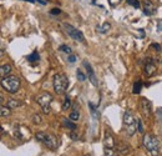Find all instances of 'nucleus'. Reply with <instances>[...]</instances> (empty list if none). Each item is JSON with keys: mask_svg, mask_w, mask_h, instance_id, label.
I'll list each match as a JSON object with an SVG mask.
<instances>
[{"mask_svg": "<svg viewBox=\"0 0 162 156\" xmlns=\"http://www.w3.org/2000/svg\"><path fill=\"white\" fill-rule=\"evenodd\" d=\"M142 144L150 156H158L160 155V141L152 134H145L142 137Z\"/></svg>", "mask_w": 162, "mask_h": 156, "instance_id": "1", "label": "nucleus"}, {"mask_svg": "<svg viewBox=\"0 0 162 156\" xmlns=\"http://www.w3.org/2000/svg\"><path fill=\"white\" fill-rule=\"evenodd\" d=\"M122 124H123V130L126 131V134L128 136H134L135 133L137 131V119L135 117L132 111H130V110L125 111Z\"/></svg>", "mask_w": 162, "mask_h": 156, "instance_id": "2", "label": "nucleus"}, {"mask_svg": "<svg viewBox=\"0 0 162 156\" xmlns=\"http://www.w3.org/2000/svg\"><path fill=\"white\" fill-rule=\"evenodd\" d=\"M0 85H2V87L6 91V92H10V94H15L19 91L20 89V85H21V81L18 76H6L4 79H2V81H0Z\"/></svg>", "mask_w": 162, "mask_h": 156, "instance_id": "3", "label": "nucleus"}, {"mask_svg": "<svg viewBox=\"0 0 162 156\" xmlns=\"http://www.w3.org/2000/svg\"><path fill=\"white\" fill-rule=\"evenodd\" d=\"M35 137H36L40 142H43V144H44L48 149H50V150H56L57 146H59L57 137H56L55 135H52V134H48V133L40 131V133H36V134H35Z\"/></svg>", "mask_w": 162, "mask_h": 156, "instance_id": "4", "label": "nucleus"}, {"mask_svg": "<svg viewBox=\"0 0 162 156\" xmlns=\"http://www.w3.org/2000/svg\"><path fill=\"white\" fill-rule=\"evenodd\" d=\"M52 85H54V90L56 94H65V91L68 90L69 87V80H68V76L62 74V73H59L54 76V80H52Z\"/></svg>", "mask_w": 162, "mask_h": 156, "instance_id": "5", "label": "nucleus"}, {"mask_svg": "<svg viewBox=\"0 0 162 156\" xmlns=\"http://www.w3.org/2000/svg\"><path fill=\"white\" fill-rule=\"evenodd\" d=\"M36 103L41 106L43 112L49 114L50 110H51L50 105H51V103H52V95H51L50 92H46V91H45V92H41L40 95L36 96Z\"/></svg>", "mask_w": 162, "mask_h": 156, "instance_id": "6", "label": "nucleus"}, {"mask_svg": "<svg viewBox=\"0 0 162 156\" xmlns=\"http://www.w3.org/2000/svg\"><path fill=\"white\" fill-rule=\"evenodd\" d=\"M64 29H65V31H66V33L69 34V36L73 38L74 40H76V41H79V43H84V41H85L84 34L81 33L79 29L74 27L73 25H70V24H64Z\"/></svg>", "mask_w": 162, "mask_h": 156, "instance_id": "7", "label": "nucleus"}, {"mask_svg": "<svg viewBox=\"0 0 162 156\" xmlns=\"http://www.w3.org/2000/svg\"><path fill=\"white\" fill-rule=\"evenodd\" d=\"M140 110H141V114L143 115V117L148 119L152 115V104H151V101H148L145 98L141 99V101H140Z\"/></svg>", "mask_w": 162, "mask_h": 156, "instance_id": "8", "label": "nucleus"}, {"mask_svg": "<svg viewBox=\"0 0 162 156\" xmlns=\"http://www.w3.org/2000/svg\"><path fill=\"white\" fill-rule=\"evenodd\" d=\"M82 65H84L85 69H86V73H87V76H89V80L91 81V84H92L93 86H97L99 84H97V79H96V75H95V73H93L92 66L89 64L87 61H84V62H82Z\"/></svg>", "mask_w": 162, "mask_h": 156, "instance_id": "9", "label": "nucleus"}, {"mask_svg": "<svg viewBox=\"0 0 162 156\" xmlns=\"http://www.w3.org/2000/svg\"><path fill=\"white\" fill-rule=\"evenodd\" d=\"M143 13L146 14V15H148V16H151V15H155L156 14V6L152 4V2L151 0H143Z\"/></svg>", "mask_w": 162, "mask_h": 156, "instance_id": "10", "label": "nucleus"}, {"mask_svg": "<svg viewBox=\"0 0 162 156\" xmlns=\"http://www.w3.org/2000/svg\"><path fill=\"white\" fill-rule=\"evenodd\" d=\"M104 147L105 149H114L115 147V139H114V136H112V134L110 131L105 133V136H104Z\"/></svg>", "mask_w": 162, "mask_h": 156, "instance_id": "11", "label": "nucleus"}, {"mask_svg": "<svg viewBox=\"0 0 162 156\" xmlns=\"http://www.w3.org/2000/svg\"><path fill=\"white\" fill-rule=\"evenodd\" d=\"M156 65L153 64V61H152V59H147V61H146V64H145V74L147 75V76H152L155 73H156Z\"/></svg>", "mask_w": 162, "mask_h": 156, "instance_id": "12", "label": "nucleus"}, {"mask_svg": "<svg viewBox=\"0 0 162 156\" xmlns=\"http://www.w3.org/2000/svg\"><path fill=\"white\" fill-rule=\"evenodd\" d=\"M11 70H13V68H11L10 64L2 65V66H0V79H4L6 76H9L10 73H11Z\"/></svg>", "mask_w": 162, "mask_h": 156, "instance_id": "13", "label": "nucleus"}, {"mask_svg": "<svg viewBox=\"0 0 162 156\" xmlns=\"http://www.w3.org/2000/svg\"><path fill=\"white\" fill-rule=\"evenodd\" d=\"M23 105H24V103H23L21 100H19V99H9L6 106H8L10 110H14V109H18V108H20V106H23Z\"/></svg>", "mask_w": 162, "mask_h": 156, "instance_id": "14", "label": "nucleus"}, {"mask_svg": "<svg viewBox=\"0 0 162 156\" xmlns=\"http://www.w3.org/2000/svg\"><path fill=\"white\" fill-rule=\"evenodd\" d=\"M62 125H64L65 128L70 129L71 131H75V130H76V125H75V122L71 121V120H69V119H62Z\"/></svg>", "mask_w": 162, "mask_h": 156, "instance_id": "15", "label": "nucleus"}, {"mask_svg": "<svg viewBox=\"0 0 162 156\" xmlns=\"http://www.w3.org/2000/svg\"><path fill=\"white\" fill-rule=\"evenodd\" d=\"M96 29H97V31H99V33H101V34H106V33H109V30L111 29V25H110L109 23H104L102 25H99Z\"/></svg>", "mask_w": 162, "mask_h": 156, "instance_id": "16", "label": "nucleus"}, {"mask_svg": "<svg viewBox=\"0 0 162 156\" xmlns=\"http://www.w3.org/2000/svg\"><path fill=\"white\" fill-rule=\"evenodd\" d=\"M11 115V110L8 106L0 105V117H8Z\"/></svg>", "mask_w": 162, "mask_h": 156, "instance_id": "17", "label": "nucleus"}, {"mask_svg": "<svg viewBox=\"0 0 162 156\" xmlns=\"http://www.w3.org/2000/svg\"><path fill=\"white\" fill-rule=\"evenodd\" d=\"M117 150H118V152L120 154H122V155H127L128 154V151H130V146L127 145V144H118L117 145Z\"/></svg>", "mask_w": 162, "mask_h": 156, "instance_id": "18", "label": "nucleus"}, {"mask_svg": "<svg viewBox=\"0 0 162 156\" xmlns=\"http://www.w3.org/2000/svg\"><path fill=\"white\" fill-rule=\"evenodd\" d=\"M26 59H27L29 62H38L40 60V55H39L38 51H34V53H31Z\"/></svg>", "mask_w": 162, "mask_h": 156, "instance_id": "19", "label": "nucleus"}, {"mask_svg": "<svg viewBox=\"0 0 162 156\" xmlns=\"http://www.w3.org/2000/svg\"><path fill=\"white\" fill-rule=\"evenodd\" d=\"M69 119H70L71 121L76 122V121H77V120L80 119V112H79V110L74 108V110H73V111L70 112V116H69Z\"/></svg>", "mask_w": 162, "mask_h": 156, "instance_id": "20", "label": "nucleus"}, {"mask_svg": "<svg viewBox=\"0 0 162 156\" xmlns=\"http://www.w3.org/2000/svg\"><path fill=\"white\" fill-rule=\"evenodd\" d=\"M141 89H142V81H141V80H137V81H136V82L134 84V89H132V92H134V94H140Z\"/></svg>", "mask_w": 162, "mask_h": 156, "instance_id": "21", "label": "nucleus"}, {"mask_svg": "<svg viewBox=\"0 0 162 156\" xmlns=\"http://www.w3.org/2000/svg\"><path fill=\"white\" fill-rule=\"evenodd\" d=\"M70 106H71V100H70L69 96H66V98H65V100H64V103H62V110L66 111V110L70 109Z\"/></svg>", "mask_w": 162, "mask_h": 156, "instance_id": "22", "label": "nucleus"}, {"mask_svg": "<svg viewBox=\"0 0 162 156\" xmlns=\"http://www.w3.org/2000/svg\"><path fill=\"white\" fill-rule=\"evenodd\" d=\"M104 156H117V152L114 149H105L104 150Z\"/></svg>", "mask_w": 162, "mask_h": 156, "instance_id": "23", "label": "nucleus"}, {"mask_svg": "<svg viewBox=\"0 0 162 156\" xmlns=\"http://www.w3.org/2000/svg\"><path fill=\"white\" fill-rule=\"evenodd\" d=\"M59 50H60L61 53H66V54H69V55H70V54H71V51H73V50H71V48H70V46H68V45H61V46L59 48Z\"/></svg>", "mask_w": 162, "mask_h": 156, "instance_id": "24", "label": "nucleus"}, {"mask_svg": "<svg viewBox=\"0 0 162 156\" xmlns=\"http://www.w3.org/2000/svg\"><path fill=\"white\" fill-rule=\"evenodd\" d=\"M32 122L36 124V125H40V124H43V117H41L40 115L35 114L34 116H32Z\"/></svg>", "mask_w": 162, "mask_h": 156, "instance_id": "25", "label": "nucleus"}, {"mask_svg": "<svg viewBox=\"0 0 162 156\" xmlns=\"http://www.w3.org/2000/svg\"><path fill=\"white\" fill-rule=\"evenodd\" d=\"M126 3H127L128 5H131V6L136 8V9H139V8H140V3H139V0H126Z\"/></svg>", "mask_w": 162, "mask_h": 156, "instance_id": "26", "label": "nucleus"}, {"mask_svg": "<svg viewBox=\"0 0 162 156\" xmlns=\"http://www.w3.org/2000/svg\"><path fill=\"white\" fill-rule=\"evenodd\" d=\"M76 76H77V79H79L80 81H85V80H86V75H85L81 70H77V71H76Z\"/></svg>", "mask_w": 162, "mask_h": 156, "instance_id": "27", "label": "nucleus"}, {"mask_svg": "<svg viewBox=\"0 0 162 156\" xmlns=\"http://www.w3.org/2000/svg\"><path fill=\"white\" fill-rule=\"evenodd\" d=\"M89 106H90V109H91V114H92V115H93V116H95L96 119H97V117H99V112H97V110H96V108H95V106H93V105H92L91 103L89 104Z\"/></svg>", "mask_w": 162, "mask_h": 156, "instance_id": "28", "label": "nucleus"}, {"mask_svg": "<svg viewBox=\"0 0 162 156\" xmlns=\"http://www.w3.org/2000/svg\"><path fill=\"white\" fill-rule=\"evenodd\" d=\"M121 2H122V0H109V4H110L111 6H117Z\"/></svg>", "mask_w": 162, "mask_h": 156, "instance_id": "29", "label": "nucleus"}, {"mask_svg": "<svg viewBox=\"0 0 162 156\" xmlns=\"http://www.w3.org/2000/svg\"><path fill=\"white\" fill-rule=\"evenodd\" d=\"M137 131L139 133H143V126H142V121L137 120Z\"/></svg>", "mask_w": 162, "mask_h": 156, "instance_id": "30", "label": "nucleus"}, {"mask_svg": "<svg viewBox=\"0 0 162 156\" xmlns=\"http://www.w3.org/2000/svg\"><path fill=\"white\" fill-rule=\"evenodd\" d=\"M60 13H61V10H60L59 8H54V9L50 10V14H52V15H57V14H60Z\"/></svg>", "mask_w": 162, "mask_h": 156, "instance_id": "31", "label": "nucleus"}, {"mask_svg": "<svg viewBox=\"0 0 162 156\" xmlns=\"http://www.w3.org/2000/svg\"><path fill=\"white\" fill-rule=\"evenodd\" d=\"M151 48H153V49H156V51H161V45L160 44H156V43H153L152 45H151Z\"/></svg>", "mask_w": 162, "mask_h": 156, "instance_id": "32", "label": "nucleus"}, {"mask_svg": "<svg viewBox=\"0 0 162 156\" xmlns=\"http://www.w3.org/2000/svg\"><path fill=\"white\" fill-rule=\"evenodd\" d=\"M4 55H5V48L0 44V57H3Z\"/></svg>", "mask_w": 162, "mask_h": 156, "instance_id": "33", "label": "nucleus"}, {"mask_svg": "<svg viewBox=\"0 0 162 156\" xmlns=\"http://www.w3.org/2000/svg\"><path fill=\"white\" fill-rule=\"evenodd\" d=\"M68 60H69L70 62H75V61H76V56H75V55H70Z\"/></svg>", "mask_w": 162, "mask_h": 156, "instance_id": "34", "label": "nucleus"}, {"mask_svg": "<svg viewBox=\"0 0 162 156\" xmlns=\"http://www.w3.org/2000/svg\"><path fill=\"white\" fill-rule=\"evenodd\" d=\"M3 103H4V94L0 91V105H2Z\"/></svg>", "mask_w": 162, "mask_h": 156, "instance_id": "35", "label": "nucleus"}, {"mask_svg": "<svg viewBox=\"0 0 162 156\" xmlns=\"http://www.w3.org/2000/svg\"><path fill=\"white\" fill-rule=\"evenodd\" d=\"M24 2H29V3H36V0H24Z\"/></svg>", "mask_w": 162, "mask_h": 156, "instance_id": "36", "label": "nucleus"}, {"mask_svg": "<svg viewBox=\"0 0 162 156\" xmlns=\"http://www.w3.org/2000/svg\"><path fill=\"white\" fill-rule=\"evenodd\" d=\"M0 133H3V128L2 126H0Z\"/></svg>", "mask_w": 162, "mask_h": 156, "instance_id": "37", "label": "nucleus"}, {"mask_svg": "<svg viewBox=\"0 0 162 156\" xmlns=\"http://www.w3.org/2000/svg\"><path fill=\"white\" fill-rule=\"evenodd\" d=\"M85 156H91V155H85Z\"/></svg>", "mask_w": 162, "mask_h": 156, "instance_id": "38", "label": "nucleus"}]
</instances>
